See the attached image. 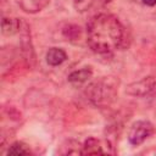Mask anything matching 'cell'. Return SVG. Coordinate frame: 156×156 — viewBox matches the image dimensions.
Here are the masks:
<instances>
[{"mask_svg":"<svg viewBox=\"0 0 156 156\" xmlns=\"http://www.w3.org/2000/svg\"><path fill=\"white\" fill-rule=\"evenodd\" d=\"M128 33L123 23L112 13H98L87 23V43L93 52L108 56L128 46Z\"/></svg>","mask_w":156,"mask_h":156,"instance_id":"6da1fadb","label":"cell"},{"mask_svg":"<svg viewBox=\"0 0 156 156\" xmlns=\"http://www.w3.org/2000/svg\"><path fill=\"white\" fill-rule=\"evenodd\" d=\"M119 79L115 76H104L90 82L85 89L84 95L88 101L99 108L110 107L118 96Z\"/></svg>","mask_w":156,"mask_h":156,"instance_id":"7a4b0ae2","label":"cell"},{"mask_svg":"<svg viewBox=\"0 0 156 156\" xmlns=\"http://www.w3.org/2000/svg\"><path fill=\"white\" fill-rule=\"evenodd\" d=\"M126 94L133 98H151L156 95V74L146 76L139 80L127 84Z\"/></svg>","mask_w":156,"mask_h":156,"instance_id":"3957f363","label":"cell"},{"mask_svg":"<svg viewBox=\"0 0 156 156\" xmlns=\"http://www.w3.org/2000/svg\"><path fill=\"white\" fill-rule=\"evenodd\" d=\"M155 133L154 124L147 119H138L128 129L127 139L132 146H139Z\"/></svg>","mask_w":156,"mask_h":156,"instance_id":"277c9868","label":"cell"},{"mask_svg":"<svg viewBox=\"0 0 156 156\" xmlns=\"http://www.w3.org/2000/svg\"><path fill=\"white\" fill-rule=\"evenodd\" d=\"M20 46H21V52L23 56L24 62L27 66H33L35 62V52H34V46L30 37V28L29 24L22 20V26L20 29Z\"/></svg>","mask_w":156,"mask_h":156,"instance_id":"5b68a950","label":"cell"},{"mask_svg":"<svg viewBox=\"0 0 156 156\" xmlns=\"http://www.w3.org/2000/svg\"><path fill=\"white\" fill-rule=\"evenodd\" d=\"M91 78H93V68L91 67H82L79 69L72 71L68 74L67 80L71 85L79 87V85H83L87 82H89Z\"/></svg>","mask_w":156,"mask_h":156,"instance_id":"8992f818","label":"cell"},{"mask_svg":"<svg viewBox=\"0 0 156 156\" xmlns=\"http://www.w3.org/2000/svg\"><path fill=\"white\" fill-rule=\"evenodd\" d=\"M16 2L23 12L35 15L43 11L50 4V0H16Z\"/></svg>","mask_w":156,"mask_h":156,"instance_id":"52a82bcc","label":"cell"},{"mask_svg":"<svg viewBox=\"0 0 156 156\" xmlns=\"http://www.w3.org/2000/svg\"><path fill=\"white\" fill-rule=\"evenodd\" d=\"M22 26V20L17 17L4 16L1 20V33L6 37H12L20 33Z\"/></svg>","mask_w":156,"mask_h":156,"instance_id":"ba28073f","label":"cell"},{"mask_svg":"<svg viewBox=\"0 0 156 156\" xmlns=\"http://www.w3.org/2000/svg\"><path fill=\"white\" fill-rule=\"evenodd\" d=\"M67 60V52L58 46H52L50 48L46 54H45V61L49 66L51 67H56L62 65L65 61Z\"/></svg>","mask_w":156,"mask_h":156,"instance_id":"9c48e42d","label":"cell"},{"mask_svg":"<svg viewBox=\"0 0 156 156\" xmlns=\"http://www.w3.org/2000/svg\"><path fill=\"white\" fill-rule=\"evenodd\" d=\"M105 152L101 141L95 136H89L83 143L82 155H104Z\"/></svg>","mask_w":156,"mask_h":156,"instance_id":"30bf717a","label":"cell"},{"mask_svg":"<svg viewBox=\"0 0 156 156\" xmlns=\"http://www.w3.org/2000/svg\"><path fill=\"white\" fill-rule=\"evenodd\" d=\"M82 144L74 139H66L58 147L60 155H82Z\"/></svg>","mask_w":156,"mask_h":156,"instance_id":"8fae6325","label":"cell"},{"mask_svg":"<svg viewBox=\"0 0 156 156\" xmlns=\"http://www.w3.org/2000/svg\"><path fill=\"white\" fill-rule=\"evenodd\" d=\"M6 154L7 155H29L32 154V150L28 144L20 140V141H13L12 144H10Z\"/></svg>","mask_w":156,"mask_h":156,"instance_id":"7c38bea8","label":"cell"},{"mask_svg":"<svg viewBox=\"0 0 156 156\" xmlns=\"http://www.w3.org/2000/svg\"><path fill=\"white\" fill-rule=\"evenodd\" d=\"M63 35L69 40L78 39L80 37V27L76 24H68L63 28Z\"/></svg>","mask_w":156,"mask_h":156,"instance_id":"4fadbf2b","label":"cell"},{"mask_svg":"<svg viewBox=\"0 0 156 156\" xmlns=\"http://www.w3.org/2000/svg\"><path fill=\"white\" fill-rule=\"evenodd\" d=\"M93 0H73L74 6L78 11H85L90 5Z\"/></svg>","mask_w":156,"mask_h":156,"instance_id":"5bb4252c","label":"cell"},{"mask_svg":"<svg viewBox=\"0 0 156 156\" xmlns=\"http://www.w3.org/2000/svg\"><path fill=\"white\" fill-rule=\"evenodd\" d=\"M141 2L149 7H154L156 6V0H141Z\"/></svg>","mask_w":156,"mask_h":156,"instance_id":"9a60e30c","label":"cell"},{"mask_svg":"<svg viewBox=\"0 0 156 156\" xmlns=\"http://www.w3.org/2000/svg\"><path fill=\"white\" fill-rule=\"evenodd\" d=\"M150 152H152V154H156V149H155V147H152V149H150V150L145 151L144 154H150Z\"/></svg>","mask_w":156,"mask_h":156,"instance_id":"2e32d148","label":"cell"},{"mask_svg":"<svg viewBox=\"0 0 156 156\" xmlns=\"http://www.w3.org/2000/svg\"><path fill=\"white\" fill-rule=\"evenodd\" d=\"M98 1H100L101 4H108L111 0H98Z\"/></svg>","mask_w":156,"mask_h":156,"instance_id":"e0dca14e","label":"cell"}]
</instances>
